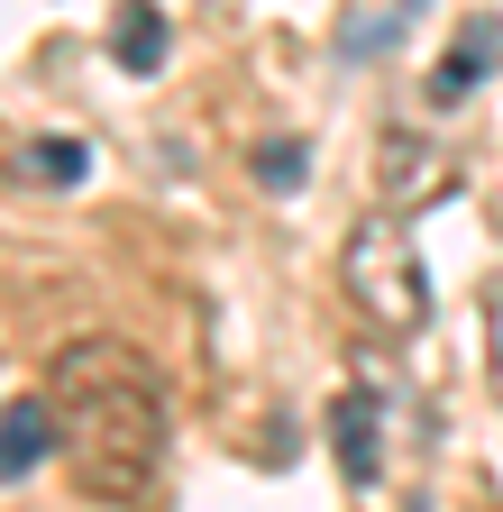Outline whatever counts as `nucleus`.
I'll use <instances>...</instances> for the list:
<instances>
[{"label": "nucleus", "mask_w": 503, "mask_h": 512, "mask_svg": "<svg viewBox=\"0 0 503 512\" xmlns=\"http://www.w3.org/2000/svg\"><path fill=\"white\" fill-rule=\"evenodd\" d=\"M46 412H55V448L83 494L101 503H147L156 467H165V375L147 348L129 339H65L46 366Z\"/></svg>", "instance_id": "f257e3e1"}, {"label": "nucleus", "mask_w": 503, "mask_h": 512, "mask_svg": "<svg viewBox=\"0 0 503 512\" xmlns=\"http://www.w3.org/2000/svg\"><path fill=\"white\" fill-rule=\"evenodd\" d=\"M339 284L357 302L366 330H385V339H412L421 320H430V275H421V238L394 220V211H375L348 229L339 247Z\"/></svg>", "instance_id": "f03ea898"}, {"label": "nucleus", "mask_w": 503, "mask_h": 512, "mask_svg": "<svg viewBox=\"0 0 503 512\" xmlns=\"http://www.w3.org/2000/svg\"><path fill=\"white\" fill-rule=\"evenodd\" d=\"M494 55H503V19H494V10H476V19L449 37V55H439V74H430V101H439V110H458V101H467V92L494 74Z\"/></svg>", "instance_id": "7ed1b4c3"}, {"label": "nucleus", "mask_w": 503, "mask_h": 512, "mask_svg": "<svg viewBox=\"0 0 503 512\" xmlns=\"http://www.w3.org/2000/svg\"><path fill=\"white\" fill-rule=\"evenodd\" d=\"M46 458H55V412H46V394H19L10 412H0V485H19Z\"/></svg>", "instance_id": "20e7f679"}, {"label": "nucleus", "mask_w": 503, "mask_h": 512, "mask_svg": "<svg viewBox=\"0 0 503 512\" xmlns=\"http://www.w3.org/2000/svg\"><path fill=\"white\" fill-rule=\"evenodd\" d=\"M330 439H339V467H348V485H375V394L357 384V394H339L330 403Z\"/></svg>", "instance_id": "39448f33"}, {"label": "nucleus", "mask_w": 503, "mask_h": 512, "mask_svg": "<svg viewBox=\"0 0 503 512\" xmlns=\"http://www.w3.org/2000/svg\"><path fill=\"white\" fill-rule=\"evenodd\" d=\"M110 55L129 64V74H156V64H165V10H156V0H119V19H110Z\"/></svg>", "instance_id": "423d86ee"}, {"label": "nucleus", "mask_w": 503, "mask_h": 512, "mask_svg": "<svg viewBox=\"0 0 503 512\" xmlns=\"http://www.w3.org/2000/svg\"><path fill=\"white\" fill-rule=\"evenodd\" d=\"M19 174H28V183H55V192H74V183L92 174V147H83V138H28V147H19Z\"/></svg>", "instance_id": "0eeeda50"}, {"label": "nucleus", "mask_w": 503, "mask_h": 512, "mask_svg": "<svg viewBox=\"0 0 503 512\" xmlns=\"http://www.w3.org/2000/svg\"><path fill=\"white\" fill-rule=\"evenodd\" d=\"M385 156H394V192H449V165H430V147L394 138Z\"/></svg>", "instance_id": "6e6552de"}, {"label": "nucleus", "mask_w": 503, "mask_h": 512, "mask_svg": "<svg viewBox=\"0 0 503 512\" xmlns=\"http://www.w3.org/2000/svg\"><path fill=\"white\" fill-rule=\"evenodd\" d=\"M257 183H266V192H293V183H302V147H293V138H266V147H257Z\"/></svg>", "instance_id": "1a4fd4ad"}, {"label": "nucleus", "mask_w": 503, "mask_h": 512, "mask_svg": "<svg viewBox=\"0 0 503 512\" xmlns=\"http://www.w3.org/2000/svg\"><path fill=\"white\" fill-rule=\"evenodd\" d=\"M485 357H494V384H503V284H485Z\"/></svg>", "instance_id": "9d476101"}]
</instances>
